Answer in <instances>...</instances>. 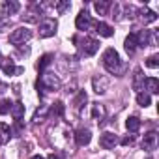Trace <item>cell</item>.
I'll return each mask as SVG.
<instances>
[{
    "label": "cell",
    "instance_id": "obj_1",
    "mask_svg": "<svg viewBox=\"0 0 159 159\" xmlns=\"http://www.w3.org/2000/svg\"><path fill=\"white\" fill-rule=\"evenodd\" d=\"M103 67L109 71V73H112V75H122L124 73V69H125V66H124V62H122V58H120V54L116 52V49H112V47H109L105 52H103Z\"/></svg>",
    "mask_w": 159,
    "mask_h": 159
},
{
    "label": "cell",
    "instance_id": "obj_2",
    "mask_svg": "<svg viewBox=\"0 0 159 159\" xmlns=\"http://www.w3.org/2000/svg\"><path fill=\"white\" fill-rule=\"evenodd\" d=\"M60 84H62L60 79L52 71H43L41 77L38 79V83H36V88H38V92L39 90H58Z\"/></svg>",
    "mask_w": 159,
    "mask_h": 159
},
{
    "label": "cell",
    "instance_id": "obj_3",
    "mask_svg": "<svg viewBox=\"0 0 159 159\" xmlns=\"http://www.w3.org/2000/svg\"><path fill=\"white\" fill-rule=\"evenodd\" d=\"M30 38H32V30L26 28V26H21V28H15L10 34V43L15 45V47H23Z\"/></svg>",
    "mask_w": 159,
    "mask_h": 159
},
{
    "label": "cell",
    "instance_id": "obj_4",
    "mask_svg": "<svg viewBox=\"0 0 159 159\" xmlns=\"http://www.w3.org/2000/svg\"><path fill=\"white\" fill-rule=\"evenodd\" d=\"M56 28H58V23L52 19V17H45L39 21V38H51L56 34Z\"/></svg>",
    "mask_w": 159,
    "mask_h": 159
},
{
    "label": "cell",
    "instance_id": "obj_5",
    "mask_svg": "<svg viewBox=\"0 0 159 159\" xmlns=\"http://www.w3.org/2000/svg\"><path fill=\"white\" fill-rule=\"evenodd\" d=\"M79 49H81V52H83L84 56H94V54L99 51V41L94 39V38H84V39H81Z\"/></svg>",
    "mask_w": 159,
    "mask_h": 159
},
{
    "label": "cell",
    "instance_id": "obj_6",
    "mask_svg": "<svg viewBox=\"0 0 159 159\" xmlns=\"http://www.w3.org/2000/svg\"><path fill=\"white\" fill-rule=\"evenodd\" d=\"M92 17L88 15V11L86 10H83L81 13L77 15V19H75V26L79 28V30H83V32H86V30H90L92 28Z\"/></svg>",
    "mask_w": 159,
    "mask_h": 159
},
{
    "label": "cell",
    "instance_id": "obj_7",
    "mask_svg": "<svg viewBox=\"0 0 159 159\" xmlns=\"http://www.w3.org/2000/svg\"><path fill=\"white\" fill-rule=\"evenodd\" d=\"M92 86H94L96 94H105L109 90V79L105 75H98V77L92 79Z\"/></svg>",
    "mask_w": 159,
    "mask_h": 159
},
{
    "label": "cell",
    "instance_id": "obj_8",
    "mask_svg": "<svg viewBox=\"0 0 159 159\" xmlns=\"http://www.w3.org/2000/svg\"><path fill=\"white\" fill-rule=\"evenodd\" d=\"M90 140H92V133H90V129L81 127V129H77V131H75V142H77V146H88Z\"/></svg>",
    "mask_w": 159,
    "mask_h": 159
},
{
    "label": "cell",
    "instance_id": "obj_9",
    "mask_svg": "<svg viewBox=\"0 0 159 159\" xmlns=\"http://www.w3.org/2000/svg\"><path fill=\"white\" fill-rule=\"evenodd\" d=\"M139 39V47H150L155 43V34H152V30H140L137 34Z\"/></svg>",
    "mask_w": 159,
    "mask_h": 159
},
{
    "label": "cell",
    "instance_id": "obj_10",
    "mask_svg": "<svg viewBox=\"0 0 159 159\" xmlns=\"http://www.w3.org/2000/svg\"><path fill=\"white\" fill-rule=\"evenodd\" d=\"M116 144H118V137L114 133H103L99 137V146L105 148V150H112Z\"/></svg>",
    "mask_w": 159,
    "mask_h": 159
},
{
    "label": "cell",
    "instance_id": "obj_11",
    "mask_svg": "<svg viewBox=\"0 0 159 159\" xmlns=\"http://www.w3.org/2000/svg\"><path fill=\"white\" fill-rule=\"evenodd\" d=\"M155 148H157V133H155V131H150V133H146L144 139H142V150L153 152Z\"/></svg>",
    "mask_w": 159,
    "mask_h": 159
},
{
    "label": "cell",
    "instance_id": "obj_12",
    "mask_svg": "<svg viewBox=\"0 0 159 159\" xmlns=\"http://www.w3.org/2000/svg\"><path fill=\"white\" fill-rule=\"evenodd\" d=\"M137 47H139V39H137V34L133 32V34H129V36L125 38V41H124V49H125L127 54H133V52L137 51Z\"/></svg>",
    "mask_w": 159,
    "mask_h": 159
},
{
    "label": "cell",
    "instance_id": "obj_13",
    "mask_svg": "<svg viewBox=\"0 0 159 159\" xmlns=\"http://www.w3.org/2000/svg\"><path fill=\"white\" fill-rule=\"evenodd\" d=\"M19 10H21V4H19V2H15V0H6V2L2 4L4 17H8V15H15Z\"/></svg>",
    "mask_w": 159,
    "mask_h": 159
},
{
    "label": "cell",
    "instance_id": "obj_14",
    "mask_svg": "<svg viewBox=\"0 0 159 159\" xmlns=\"http://www.w3.org/2000/svg\"><path fill=\"white\" fill-rule=\"evenodd\" d=\"M0 64H2L4 73H8V75H17V73H23V67H17V66L13 64V60L4 58V60H0Z\"/></svg>",
    "mask_w": 159,
    "mask_h": 159
},
{
    "label": "cell",
    "instance_id": "obj_15",
    "mask_svg": "<svg viewBox=\"0 0 159 159\" xmlns=\"http://www.w3.org/2000/svg\"><path fill=\"white\" fill-rule=\"evenodd\" d=\"M10 114L13 116V120H15V122H21V120H23V116H25V105H23L21 101H15V103H11Z\"/></svg>",
    "mask_w": 159,
    "mask_h": 159
},
{
    "label": "cell",
    "instance_id": "obj_16",
    "mask_svg": "<svg viewBox=\"0 0 159 159\" xmlns=\"http://www.w3.org/2000/svg\"><path fill=\"white\" fill-rule=\"evenodd\" d=\"M144 75H142V69L140 67H137L135 69V75H133V88L135 90H139V92H142L144 90Z\"/></svg>",
    "mask_w": 159,
    "mask_h": 159
},
{
    "label": "cell",
    "instance_id": "obj_17",
    "mask_svg": "<svg viewBox=\"0 0 159 159\" xmlns=\"http://www.w3.org/2000/svg\"><path fill=\"white\" fill-rule=\"evenodd\" d=\"M144 88L148 90L146 94H157L159 92V81L155 77H148L146 81H144Z\"/></svg>",
    "mask_w": 159,
    "mask_h": 159
},
{
    "label": "cell",
    "instance_id": "obj_18",
    "mask_svg": "<svg viewBox=\"0 0 159 159\" xmlns=\"http://www.w3.org/2000/svg\"><path fill=\"white\" fill-rule=\"evenodd\" d=\"M92 116H94V120L103 122V120H105V116H107L105 107H103V105H99V103H94V105H92Z\"/></svg>",
    "mask_w": 159,
    "mask_h": 159
},
{
    "label": "cell",
    "instance_id": "obj_19",
    "mask_svg": "<svg viewBox=\"0 0 159 159\" xmlns=\"http://www.w3.org/2000/svg\"><path fill=\"white\" fill-rule=\"evenodd\" d=\"M47 116H49V107L47 105H39V109H36V112H34V116H32V122H43V120H47Z\"/></svg>",
    "mask_w": 159,
    "mask_h": 159
},
{
    "label": "cell",
    "instance_id": "obj_20",
    "mask_svg": "<svg viewBox=\"0 0 159 159\" xmlns=\"http://www.w3.org/2000/svg\"><path fill=\"white\" fill-rule=\"evenodd\" d=\"M96 32H98L99 36H103V38H111V36L114 34L112 26L107 25V23H98V25H96Z\"/></svg>",
    "mask_w": 159,
    "mask_h": 159
},
{
    "label": "cell",
    "instance_id": "obj_21",
    "mask_svg": "<svg viewBox=\"0 0 159 159\" xmlns=\"http://www.w3.org/2000/svg\"><path fill=\"white\" fill-rule=\"evenodd\" d=\"M94 8H96V11L99 15H107L109 8H112V2H111V0H99V2L94 4Z\"/></svg>",
    "mask_w": 159,
    "mask_h": 159
},
{
    "label": "cell",
    "instance_id": "obj_22",
    "mask_svg": "<svg viewBox=\"0 0 159 159\" xmlns=\"http://www.w3.org/2000/svg\"><path fill=\"white\" fill-rule=\"evenodd\" d=\"M125 127H127V131L137 133V131L140 129V120H139L137 116H129V118L125 120Z\"/></svg>",
    "mask_w": 159,
    "mask_h": 159
},
{
    "label": "cell",
    "instance_id": "obj_23",
    "mask_svg": "<svg viewBox=\"0 0 159 159\" xmlns=\"http://www.w3.org/2000/svg\"><path fill=\"white\" fill-rule=\"evenodd\" d=\"M139 13H140V19L144 21V25H146V23H153V21L157 19V15H155V11H152V10H148V8H142V10H140Z\"/></svg>",
    "mask_w": 159,
    "mask_h": 159
},
{
    "label": "cell",
    "instance_id": "obj_24",
    "mask_svg": "<svg viewBox=\"0 0 159 159\" xmlns=\"http://www.w3.org/2000/svg\"><path fill=\"white\" fill-rule=\"evenodd\" d=\"M64 111H66L64 103H62V101H56V103H52V107L49 109V114H52V116H56V118H62V116H64Z\"/></svg>",
    "mask_w": 159,
    "mask_h": 159
},
{
    "label": "cell",
    "instance_id": "obj_25",
    "mask_svg": "<svg viewBox=\"0 0 159 159\" xmlns=\"http://www.w3.org/2000/svg\"><path fill=\"white\" fill-rule=\"evenodd\" d=\"M11 137V127L6 124H0V142H8Z\"/></svg>",
    "mask_w": 159,
    "mask_h": 159
},
{
    "label": "cell",
    "instance_id": "obj_26",
    "mask_svg": "<svg viewBox=\"0 0 159 159\" xmlns=\"http://www.w3.org/2000/svg\"><path fill=\"white\" fill-rule=\"evenodd\" d=\"M137 103H139L140 107H148V105L152 103V96L146 94V92H139V94H137Z\"/></svg>",
    "mask_w": 159,
    "mask_h": 159
},
{
    "label": "cell",
    "instance_id": "obj_27",
    "mask_svg": "<svg viewBox=\"0 0 159 159\" xmlns=\"http://www.w3.org/2000/svg\"><path fill=\"white\" fill-rule=\"evenodd\" d=\"M86 99H88V96H86V92L84 90H81L77 94V98H75V101H73V105H75V109H83V105L86 103Z\"/></svg>",
    "mask_w": 159,
    "mask_h": 159
},
{
    "label": "cell",
    "instance_id": "obj_28",
    "mask_svg": "<svg viewBox=\"0 0 159 159\" xmlns=\"http://www.w3.org/2000/svg\"><path fill=\"white\" fill-rule=\"evenodd\" d=\"M51 62H52V54H43V56L39 58V62H38V69L43 73V71H45V67H47V66H51Z\"/></svg>",
    "mask_w": 159,
    "mask_h": 159
},
{
    "label": "cell",
    "instance_id": "obj_29",
    "mask_svg": "<svg viewBox=\"0 0 159 159\" xmlns=\"http://www.w3.org/2000/svg\"><path fill=\"white\" fill-rule=\"evenodd\" d=\"M11 109V103L8 99H0V114H8Z\"/></svg>",
    "mask_w": 159,
    "mask_h": 159
},
{
    "label": "cell",
    "instance_id": "obj_30",
    "mask_svg": "<svg viewBox=\"0 0 159 159\" xmlns=\"http://www.w3.org/2000/svg\"><path fill=\"white\" fill-rule=\"evenodd\" d=\"M69 6H71V4H69V0H64V2H56V4H54V10H56L58 13H62V11H66Z\"/></svg>",
    "mask_w": 159,
    "mask_h": 159
},
{
    "label": "cell",
    "instance_id": "obj_31",
    "mask_svg": "<svg viewBox=\"0 0 159 159\" xmlns=\"http://www.w3.org/2000/svg\"><path fill=\"white\" fill-rule=\"evenodd\" d=\"M146 66H148V67H152V69H155V67L159 66V56H157V54L150 56V58L146 60Z\"/></svg>",
    "mask_w": 159,
    "mask_h": 159
},
{
    "label": "cell",
    "instance_id": "obj_32",
    "mask_svg": "<svg viewBox=\"0 0 159 159\" xmlns=\"http://www.w3.org/2000/svg\"><path fill=\"white\" fill-rule=\"evenodd\" d=\"M10 26V17H0V32H4Z\"/></svg>",
    "mask_w": 159,
    "mask_h": 159
},
{
    "label": "cell",
    "instance_id": "obj_33",
    "mask_svg": "<svg viewBox=\"0 0 159 159\" xmlns=\"http://www.w3.org/2000/svg\"><path fill=\"white\" fill-rule=\"evenodd\" d=\"M135 13H137V10H135L133 6H125V15H127V19H133Z\"/></svg>",
    "mask_w": 159,
    "mask_h": 159
},
{
    "label": "cell",
    "instance_id": "obj_34",
    "mask_svg": "<svg viewBox=\"0 0 159 159\" xmlns=\"http://www.w3.org/2000/svg\"><path fill=\"white\" fill-rule=\"evenodd\" d=\"M133 142H135V137H133V135H129V137L122 139V144H124V146H129V144H133Z\"/></svg>",
    "mask_w": 159,
    "mask_h": 159
},
{
    "label": "cell",
    "instance_id": "obj_35",
    "mask_svg": "<svg viewBox=\"0 0 159 159\" xmlns=\"http://www.w3.org/2000/svg\"><path fill=\"white\" fill-rule=\"evenodd\" d=\"M49 159H66V157H64L62 153H51V155H49Z\"/></svg>",
    "mask_w": 159,
    "mask_h": 159
},
{
    "label": "cell",
    "instance_id": "obj_36",
    "mask_svg": "<svg viewBox=\"0 0 159 159\" xmlns=\"http://www.w3.org/2000/svg\"><path fill=\"white\" fill-rule=\"evenodd\" d=\"M30 159H43V157H41V155H32Z\"/></svg>",
    "mask_w": 159,
    "mask_h": 159
},
{
    "label": "cell",
    "instance_id": "obj_37",
    "mask_svg": "<svg viewBox=\"0 0 159 159\" xmlns=\"http://www.w3.org/2000/svg\"><path fill=\"white\" fill-rule=\"evenodd\" d=\"M0 146H2V142H0Z\"/></svg>",
    "mask_w": 159,
    "mask_h": 159
}]
</instances>
